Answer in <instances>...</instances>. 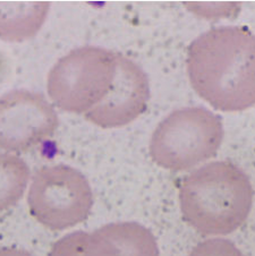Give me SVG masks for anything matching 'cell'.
<instances>
[{
	"label": "cell",
	"mask_w": 255,
	"mask_h": 256,
	"mask_svg": "<svg viewBox=\"0 0 255 256\" xmlns=\"http://www.w3.org/2000/svg\"><path fill=\"white\" fill-rule=\"evenodd\" d=\"M194 91L220 112L255 104V36L246 28L221 26L198 36L187 50Z\"/></svg>",
	"instance_id": "6da1fadb"
},
{
	"label": "cell",
	"mask_w": 255,
	"mask_h": 256,
	"mask_svg": "<svg viewBox=\"0 0 255 256\" xmlns=\"http://www.w3.org/2000/svg\"><path fill=\"white\" fill-rule=\"evenodd\" d=\"M254 190L246 174L229 161L210 162L190 172L180 188L182 219L206 236L240 228L253 206Z\"/></svg>",
	"instance_id": "7a4b0ae2"
},
{
	"label": "cell",
	"mask_w": 255,
	"mask_h": 256,
	"mask_svg": "<svg viewBox=\"0 0 255 256\" xmlns=\"http://www.w3.org/2000/svg\"><path fill=\"white\" fill-rule=\"evenodd\" d=\"M118 52L99 46H80L59 59L46 80L48 96L59 109L86 114L114 88Z\"/></svg>",
	"instance_id": "3957f363"
},
{
	"label": "cell",
	"mask_w": 255,
	"mask_h": 256,
	"mask_svg": "<svg viewBox=\"0 0 255 256\" xmlns=\"http://www.w3.org/2000/svg\"><path fill=\"white\" fill-rule=\"evenodd\" d=\"M222 140V122L216 114L188 106L175 110L159 124L148 148L159 167L185 172L216 156Z\"/></svg>",
	"instance_id": "277c9868"
},
{
	"label": "cell",
	"mask_w": 255,
	"mask_h": 256,
	"mask_svg": "<svg viewBox=\"0 0 255 256\" xmlns=\"http://www.w3.org/2000/svg\"><path fill=\"white\" fill-rule=\"evenodd\" d=\"M28 206L38 222L50 230H65L84 222L93 206L90 182L67 164L44 166L34 172Z\"/></svg>",
	"instance_id": "5b68a950"
},
{
	"label": "cell",
	"mask_w": 255,
	"mask_h": 256,
	"mask_svg": "<svg viewBox=\"0 0 255 256\" xmlns=\"http://www.w3.org/2000/svg\"><path fill=\"white\" fill-rule=\"evenodd\" d=\"M58 114L44 94L12 90L0 96V148L26 152L56 133Z\"/></svg>",
	"instance_id": "8992f818"
},
{
	"label": "cell",
	"mask_w": 255,
	"mask_h": 256,
	"mask_svg": "<svg viewBox=\"0 0 255 256\" xmlns=\"http://www.w3.org/2000/svg\"><path fill=\"white\" fill-rule=\"evenodd\" d=\"M148 98L150 85L146 72L132 59L118 54L112 90L84 118L101 128L126 126L146 112Z\"/></svg>",
	"instance_id": "52a82bcc"
},
{
	"label": "cell",
	"mask_w": 255,
	"mask_h": 256,
	"mask_svg": "<svg viewBox=\"0 0 255 256\" xmlns=\"http://www.w3.org/2000/svg\"><path fill=\"white\" fill-rule=\"evenodd\" d=\"M85 256H159L156 240L138 222L102 226L88 236Z\"/></svg>",
	"instance_id": "ba28073f"
},
{
	"label": "cell",
	"mask_w": 255,
	"mask_h": 256,
	"mask_svg": "<svg viewBox=\"0 0 255 256\" xmlns=\"http://www.w3.org/2000/svg\"><path fill=\"white\" fill-rule=\"evenodd\" d=\"M49 10V2H0V40L32 39L44 24Z\"/></svg>",
	"instance_id": "9c48e42d"
},
{
	"label": "cell",
	"mask_w": 255,
	"mask_h": 256,
	"mask_svg": "<svg viewBox=\"0 0 255 256\" xmlns=\"http://www.w3.org/2000/svg\"><path fill=\"white\" fill-rule=\"evenodd\" d=\"M30 168L26 162L10 153H0V212L20 202L28 185Z\"/></svg>",
	"instance_id": "30bf717a"
},
{
	"label": "cell",
	"mask_w": 255,
	"mask_h": 256,
	"mask_svg": "<svg viewBox=\"0 0 255 256\" xmlns=\"http://www.w3.org/2000/svg\"><path fill=\"white\" fill-rule=\"evenodd\" d=\"M88 236L85 232L68 234L51 246L48 256H85Z\"/></svg>",
	"instance_id": "8fae6325"
},
{
	"label": "cell",
	"mask_w": 255,
	"mask_h": 256,
	"mask_svg": "<svg viewBox=\"0 0 255 256\" xmlns=\"http://www.w3.org/2000/svg\"><path fill=\"white\" fill-rule=\"evenodd\" d=\"M187 256H244V254L230 240L211 238L200 242Z\"/></svg>",
	"instance_id": "7c38bea8"
},
{
	"label": "cell",
	"mask_w": 255,
	"mask_h": 256,
	"mask_svg": "<svg viewBox=\"0 0 255 256\" xmlns=\"http://www.w3.org/2000/svg\"><path fill=\"white\" fill-rule=\"evenodd\" d=\"M0 256H36L28 250L17 247H0Z\"/></svg>",
	"instance_id": "4fadbf2b"
}]
</instances>
